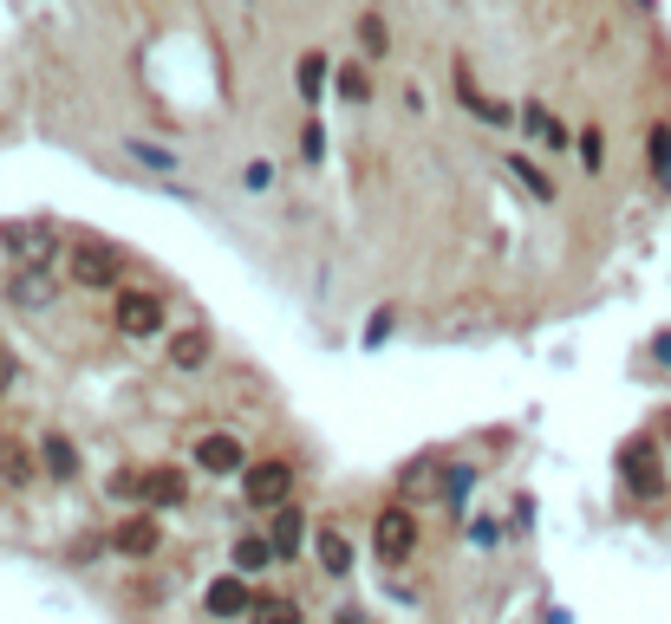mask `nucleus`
<instances>
[{
    "mask_svg": "<svg viewBox=\"0 0 671 624\" xmlns=\"http://www.w3.org/2000/svg\"><path fill=\"white\" fill-rule=\"evenodd\" d=\"M0 248H7L13 267H59V228H53L46 215L7 221V228H0Z\"/></svg>",
    "mask_w": 671,
    "mask_h": 624,
    "instance_id": "nucleus-1",
    "label": "nucleus"
},
{
    "mask_svg": "<svg viewBox=\"0 0 671 624\" xmlns=\"http://www.w3.org/2000/svg\"><path fill=\"white\" fill-rule=\"evenodd\" d=\"M66 274H73L78 286H91V293H118L125 254H118V248H105V241H73V254H66Z\"/></svg>",
    "mask_w": 671,
    "mask_h": 624,
    "instance_id": "nucleus-2",
    "label": "nucleus"
},
{
    "mask_svg": "<svg viewBox=\"0 0 671 624\" xmlns=\"http://www.w3.org/2000/svg\"><path fill=\"white\" fill-rule=\"evenodd\" d=\"M372 554L385 566H404V559L418 554V514L411 507H385L372 521Z\"/></svg>",
    "mask_w": 671,
    "mask_h": 624,
    "instance_id": "nucleus-3",
    "label": "nucleus"
},
{
    "mask_svg": "<svg viewBox=\"0 0 671 624\" xmlns=\"http://www.w3.org/2000/svg\"><path fill=\"white\" fill-rule=\"evenodd\" d=\"M288 488H294V469H288L281 456H268V462H248V475H241V494H248V507H261V514L288 507Z\"/></svg>",
    "mask_w": 671,
    "mask_h": 624,
    "instance_id": "nucleus-4",
    "label": "nucleus"
},
{
    "mask_svg": "<svg viewBox=\"0 0 671 624\" xmlns=\"http://www.w3.org/2000/svg\"><path fill=\"white\" fill-rule=\"evenodd\" d=\"M111 319H118L125 339H150V332H163V299H156V293H138V286H118Z\"/></svg>",
    "mask_w": 671,
    "mask_h": 624,
    "instance_id": "nucleus-5",
    "label": "nucleus"
},
{
    "mask_svg": "<svg viewBox=\"0 0 671 624\" xmlns=\"http://www.w3.org/2000/svg\"><path fill=\"white\" fill-rule=\"evenodd\" d=\"M53 299H59L53 267H13V280H7V306L13 313H46Z\"/></svg>",
    "mask_w": 671,
    "mask_h": 624,
    "instance_id": "nucleus-6",
    "label": "nucleus"
},
{
    "mask_svg": "<svg viewBox=\"0 0 671 624\" xmlns=\"http://www.w3.org/2000/svg\"><path fill=\"white\" fill-rule=\"evenodd\" d=\"M209 358H216L209 326H183V332H170V339H163V364H170V371H183V377H190V371H203Z\"/></svg>",
    "mask_w": 671,
    "mask_h": 624,
    "instance_id": "nucleus-7",
    "label": "nucleus"
},
{
    "mask_svg": "<svg viewBox=\"0 0 671 624\" xmlns=\"http://www.w3.org/2000/svg\"><path fill=\"white\" fill-rule=\"evenodd\" d=\"M196 469H209V475H248V456H241V442L228 429H209V436H196Z\"/></svg>",
    "mask_w": 671,
    "mask_h": 624,
    "instance_id": "nucleus-8",
    "label": "nucleus"
},
{
    "mask_svg": "<svg viewBox=\"0 0 671 624\" xmlns=\"http://www.w3.org/2000/svg\"><path fill=\"white\" fill-rule=\"evenodd\" d=\"M619 469H626V488H639V501H652L659 494V449L639 436V442H626V456H619Z\"/></svg>",
    "mask_w": 671,
    "mask_h": 624,
    "instance_id": "nucleus-9",
    "label": "nucleus"
},
{
    "mask_svg": "<svg viewBox=\"0 0 671 624\" xmlns=\"http://www.w3.org/2000/svg\"><path fill=\"white\" fill-rule=\"evenodd\" d=\"M203 605H209V618H241V612H255V592H248L241 572H223V579L203 592Z\"/></svg>",
    "mask_w": 671,
    "mask_h": 624,
    "instance_id": "nucleus-10",
    "label": "nucleus"
},
{
    "mask_svg": "<svg viewBox=\"0 0 671 624\" xmlns=\"http://www.w3.org/2000/svg\"><path fill=\"white\" fill-rule=\"evenodd\" d=\"M313 559H320V572H326V579H346V572H353V540H346L339 527H320Z\"/></svg>",
    "mask_w": 671,
    "mask_h": 624,
    "instance_id": "nucleus-11",
    "label": "nucleus"
},
{
    "mask_svg": "<svg viewBox=\"0 0 671 624\" xmlns=\"http://www.w3.org/2000/svg\"><path fill=\"white\" fill-rule=\"evenodd\" d=\"M300 534H306V514H300V507H274V521H268V540H274V554L294 559Z\"/></svg>",
    "mask_w": 671,
    "mask_h": 624,
    "instance_id": "nucleus-12",
    "label": "nucleus"
},
{
    "mask_svg": "<svg viewBox=\"0 0 671 624\" xmlns=\"http://www.w3.org/2000/svg\"><path fill=\"white\" fill-rule=\"evenodd\" d=\"M274 540H268V534H241V540H235V572H268V566H274Z\"/></svg>",
    "mask_w": 671,
    "mask_h": 624,
    "instance_id": "nucleus-13",
    "label": "nucleus"
},
{
    "mask_svg": "<svg viewBox=\"0 0 671 624\" xmlns=\"http://www.w3.org/2000/svg\"><path fill=\"white\" fill-rule=\"evenodd\" d=\"M0 482H13V488L33 482V449L13 442V436H0Z\"/></svg>",
    "mask_w": 671,
    "mask_h": 624,
    "instance_id": "nucleus-14",
    "label": "nucleus"
},
{
    "mask_svg": "<svg viewBox=\"0 0 671 624\" xmlns=\"http://www.w3.org/2000/svg\"><path fill=\"white\" fill-rule=\"evenodd\" d=\"M111 547H118V554H131V559L156 554V521H125V527L111 534Z\"/></svg>",
    "mask_w": 671,
    "mask_h": 624,
    "instance_id": "nucleus-15",
    "label": "nucleus"
},
{
    "mask_svg": "<svg viewBox=\"0 0 671 624\" xmlns=\"http://www.w3.org/2000/svg\"><path fill=\"white\" fill-rule=\"evenodd\" d=\"M125 156H131L138 169H150V176H170V169H176V156H170L163 143H144V138H125Z\"/></svg>",
    "mask_w": 671,
    "mask_h": 624,
    "instance_id": "nucleus-16",
    "label": "nucleus"
},
{
    "mask_svg": "<svg viewBox=\"0 0 671 624\" xmlns=\"http://www.w3.org/2000/svg\"><path fill=\"white\" fill-rule=\"evenodd\" d=\"M40 456H46V475H59V482H73V475H78V449L66 442V436H46V442H40Z\"/></svg>",
    "mask_w": 671,
    "mask_h": 624,
    "instance_id": "nucleus-17",
    "label": "nucleus"
},
{
    "mask_svg": "<svg viewBox=\"0 0 671 624\" xmlns=\"http://www.w3.org/2000/svg\"><path fill=\"white\" fill-rule=\"evenodd\" d=\"M183 494H190L183 469H150V501L156 507H183Z\"/></svg>",
    "mask_w": 671,
    "mask_h": 624,
    "instance_id": "nucleus-18",
    "label": "nucleus"
},
{
    "mask_svg": "<svg viewBox=\"0 0 671 624\" xmlns=\"http://www.w3.org/2000/svg\"><path fill=\"white\" fill-rule=\"evenodd\" d=\"M294 85H300V98H306V105H320V85H326V53H300Z\"/></svg>",
    "mask_w": 671,
    "mask_h": 624,
    "instance_id": "nucleus-19",
    "label": "nucleus"
},
{
    "mask_svg": "<svg viewBox=\"0 0 671 624\" xmlns=\"http://www.w3.org/2000/svg\"><path fill=\"white\" fill-rule=\"evenodd\" d=\"M359 46H366V59H385V53H391V26H385L378 13H359Z\"/></svg>",
    "mask_w": 671,
    "mask_h": 624,
    "instance_id": "nucleus-20",
    "label": "nucleus"
},
{
    "mask_svg": "<svg viewBox=\"0 0 671 624\" xmlns=\"http://www.w3.org/2000/svg\"><path fill=\"white\" fill-rule=\"evenodd\" d=\"M509 169H516V183H522L534 202H554V183H548V176H541V169H534L528 156H509Z\"/></svg>",
    "mask_w": 671,
    "mask_h": 624,
    "instance_id": "nucleus-21",
    "label": "nucleus"
},
{
    "mask_svg": "<svg viewBox=\"0 0 671 624\" xmlns=\"http://www.w3.org/2000/svg\"><path fill=\"white\" fill-rule=\"evenodd\" d=\"M255 624H300V605L294 599H255V612H248Z\"/></svg>",
    "mask_w": 671,
    "mask_h": 624,
    "instance_id": "nucleus-22",
    "label": "nucleus"
},
{
    "mask_svg": "<svg viewBox=\"0 0 671 624\" xmlns=\"http://www.w3.org/2000/svg\"><path fill=\"white\" fill-rule=\"evenodd\" d=\"M652 176L671 189V124H659V131H652Z\"/></svg>",
    "mask_w": 671,
    "mask_h": 624,
    "instance_id": "nucleus-23",
    "label": "nucleus"
},
{
    "mask_svg": "<svg viewBox=\"0 0 671 624\" xmlns=\"http://www.w3.org/2000/svg\"><path fill=\"white\" fill-rule=\"evenodd\" d=\"M150 494V475H138V469H131V475H111V501H144Z\"/></svg>",
    "mask_w": 671,
    "mask_h": 624,
    "instance_id": "nucleus-24",
    "label": "nucleus"
},
{
    "mask_svg": "<svg viewBox=\"0 0 671 624\" xmlns=\"http://www.w3.org/2000/svg\"><path fill=\"white\" fill-rule=\"evenodd\" d=\"M339 91H346L353 105H366V98H372V78H366L359 66H339Z\"/></svg>",
    "mask_w": 671,
    "mask_h": 624,
    "instance_id": "nucleus-25",
    "label": "nucleus"
},
{
    "mask_svg": "<svg viewBox=\"0 0 671 624\" xmlns=\"http://www.w3.org/2000/svg\"><path fill=\"white\" fill-rule=\"evenodd\" d=\"M522 124H528V131H541L548 143H561V138H567V131H561V124H554V118L541 111V105H528V111H522Z\"/></svg>",
    "mask_w": 671,
    "mask_h": 624,
    "instance_id": "nucleus-26",
    "label": "nucleus"
},
{
    "mask_svg": "<svg viewBox=\"0 0 671 624\" xmlns=\"http://www.w3.org/2000/svg\"><path fill=\"white\" fill-rule=\"evenodd\" d=\"M581 163H587V169L606 163V138H599V131H581Z\"/></svg>",
    "mask_w": 671,
    "mask_h": 624,
    "instance_id": "nucleus-27",
    "label": "nucleus"
},
{
    "mask_svg": "<svg viewBox=\"0 0 671 624\" xmlns=\"http://www.w3.org/2000/svg\"><path fill=\"white\" fill-rule=\"evenodd\" d=\"M300 150H306V163H326V131L306 124V131H300Z\"/></svg>",
    "mask_w": 671,
    "mask_h": 624,
    "instance_id": "nucleus-28",
    "label": "nucleus"
},
{
    "mask_svg": "<svg viewBox=\"0 0 671 624\" xmlns=\"http://www.w3.org/2000/svg\"><path fill=\"white\" fill-rule=\"evenodd\" d=\"M469 540H476V547H496V540H502V527L483 514V521H469Z\"/></svg>",
    "mask_w": 671,
    "mask_h": 624,
    "instance_id": "nucleus-29",
    "label": "nucleus"
},
{
    "mask_svg": "<svg viewBox=\"0 0 671 624\" xmlns=\"http://www.w3.org/2000/svg\"><path fill=\"white\" fill-rule=\"evenodd\" d=\"M241 183H248V189H268V183H274V169H268V163H248V169H241Z\"/></svg>",
    "mask_w": 671,
    "mask_h": 624,
    "instance_id": "nucleus-30",
    "label": "nucleus"
},
{
    "mask_svg": "<svg viewBox=\"0 0 671 624\" xmlns=\"http://www.w3.org/2000/svg\"><path fill=\"white\" fill-rule=\"evenodd\" d=\"M385 332H391V306H385V313H378L372 326H366V346H378V339H385Z\"/></svg>",
    "mask_w": 671,
    "mask_h": 624,
    "instance_id": "nucleus-31",
    "label": "nucleus"
},
{
    "mask_svg": "<svg viewBox=\"0 0 671 624\" xmlns=\"http://www.w3.org/2000/svg\"><path fill=\"white\" fill-rule=\"evenodd\" d=\"M13 377H20V364H13V358H7V351H0V397H7V391H13Z\"/></svg>",
    "mask_w": 671,
    "mask_h": 624,
    "instance_id": "nucleus-32",
    "label": "nucleus"
},
{
    "mask_svg": "<svg viewBox=\"0 0 671 624\" xmlns=\"http://www.w3.org/2000/svg\"><path fill=\"white\" fill-rule=\"evenodd\" d=\"M652 358H659V364H671V332H659V339H652Z\"/></svg>",
    "mask_w": 671,
    "mask_h": 624,
    "instance_id": "nucleus-33",
    "label": "nucleus"
},
{
    "mask_svg": "<svg viewBox=\"0 0 671 624\" xmlns=\"http://www.w3.org/2000/svg\"><path fill=\"white\" fill-rule=\"evenodd\" d=\"M339 624H359V612H346V618H339Z\"/></svg>",
    "mask_w": 671,
    "mask_h": 624,
    "instance_id": "nucleus-34",
    "label": "nucleus"
}]
</instances>
